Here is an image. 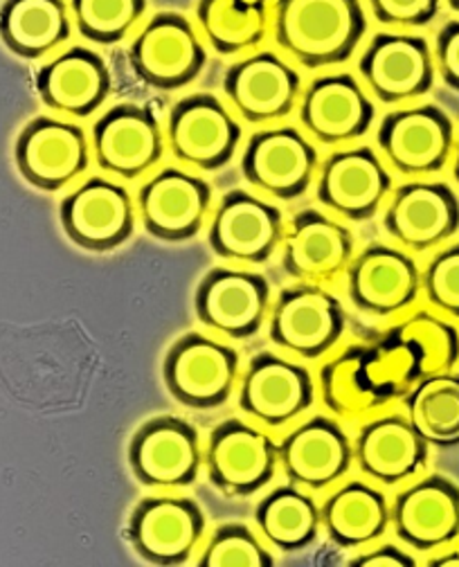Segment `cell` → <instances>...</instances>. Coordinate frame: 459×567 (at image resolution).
Instances as JSON below:
<instances>
[{"label": "cell", "instance_id": "1", "mask_svg": "<svg viewBox=\"0 0 459 567\" xmlns=\"http://www.w3.org/2000/svg\"><path fill=\"white\" fill-rule=\"evenodd\" d=\"M271 32L277 48L302 68L347 63L367 34L360 0H273Z\"/></svg>", "mask_w": 459, "mask_h": 567}, {"label": "cell", "instance_id": "2", "mask_svg": "<svg viewBox=\"0 0 459 567\" xmlns=\"http://www.w3.org/2000/svg\"><path fill=\"white\" fill-rule=\"evenodd\" d=\"M198 28L178 12L153 14L129 45V63L140 82L159 91L190 86L205 68Z\"/></svg>", "mask_w": 459, "mask_h": 567}, {"label": "cell", "instance_id": "3", "mask_svg": "<svg viewBox=\"0 0 459 567\" xmlns=\"http://www.w3.org/2000/svg\"><path fill=\"white\" fill-rule=\"evenodd\" d=\"M239 353L210 336L190 331L181 336L163 361L167 392L185 408H221L235 392Z\"/></svg>", "mask_w": 459, "mask_h": 567}, {"label": "cell", "instance_id": "4", "mask_svg": "<svg viewBox=\"0 0 459 567\" xmlns=\"http://www.w3.org/2000/svg\"><path fill=\"white\" fill-rule=\"evenodd\" d=\"M343 302L323 289V284L299 281L279 291L271 307L268 336L284 351L304 361H318L329 353L345 333Z\"/></svg>", "mask_w": 459, "mask_h": 567}, {"label": "cell", "instance_id": "5", "mask_svg": "<svg viewBox=\"0 0 459 567\" xmlns=\"http://www.w3.org/2000/svg\"><path fill=\"white\" fill-rule=\"evenodd\" d=\"M363 86L380 104H404L428 95L437 68L432 48L419 34L378 32L358 59Z\"/></svg>", "mask_w": 459, "mask_h": 567}, {"label": "cell", "instance_id": "6", "mask_svg": "<svg viewBox=\"0 0 459 567\" xmlns=\"http://www.w3.org/2000/svg\"><path fill=\"white\" fill-rule=\"evenodd\" d=\"M165 140L181 165L218 172L239 150L242 124L218 97L196 93L172 106Z\"/></svg>", "mask_w": 459, "mask_h": 567}, {"label": "cell", "instance_id": "7", "mask_svg": "<svg viewBox=\"0 0 459 567\" xmlns=\"http://www.w3.org/2000/svg\"><path fill=\"white\" fill-rule=\"evenodd\" d=\"M133 477L149 488H185L198 477L203 453L194 425L181 416L146 419L126 451Z\"/></svg>", "mask_w": 459, "mask_h": 567}, {"label": "cell", "instance_id": "8", "mask_svg": "<svg viewBox=\"0 0 459 567\" xmlns=\"http://www.w3.org/2000/svg\"><path fill=\"white\" fill-rule=\"evenodd\" d=\"M376 145L390 167L404 176H430L452 158L455 126L435 104L388 113L376 131Z\"/></svg>", "mask_w": 459, "mask_h": 567}, {"label": "cell", "instance_id": "9", "mask_svg": "<svg viewBox=\"0 0 459 567\" xmlns=\"http://www.w3.org/2000/svg\"><path fill=\"white\" fill-rule=\"evenodd\" d=\"M277 464V444L244 419H225L210 433L207 480L227 498H248L262 491L275 477Z\"/></svg>", "mask_w": 459, "mask_h": 567}, {"label": "cell", "instance_id": "10", "mask_svg": "<svg viewBox=\"0 0 459 567\" xmlns=\"http://www.w3.org/2000/svg\"><path fill=\"white\" fill-rule=\"evenodd\" d=\"M318 150L295 126H266L248 137L242 174L248 185L277 200H295L312 187Z\"/></svg>", "mask_w": 459, "mask_h": 567}, {"label": "cell", "instance_id": "11", "mask_svg": "<svg viewBox=\"0 0 459 567\" xmlns=\"http://www.w3.org/2000/svg\"><path fill=\"white\" fill-rule=\"evenodd\" d=\"M165 131L151 109L115 104L93 124L91 152L98 167L122 181H137L165 156Z\"/></svg>", "mask_w": 459, "mask_h": 567}, {"label": "cell", "instance_id": "12", "mask_svg": "<svg viewBox=\"0 0 459 567\" xmlns=\"http://www.w3.org/2000/svg\"><path fill=\"white\" fill-rule=\"evenodd\" d=\"M205 534V516L198 503L176 495H156L135 505L124 536L133 551L149 565H185Z\"/></svg>", "mask_w": 459, "mask_h": 567}, {"label": "cell", "instance_id": "13", "mask_svg": "<svg viewBox=\"0 0 459 567\" xmlns=\"http://www.w3.org/2000/svg\"><path fill=\"white\" fill-rule=\"evenodd\" d=\"M212 207V187L205 178L181 169L163 167L144 181L135 196L142 228L167 244L194 239Z\"/></svg>", "mask_w": 459, "mask_h": 567}, {"label": "cell", "instance_id": "14", "mask_svg": "<svg viewBox=\"0 0 459 567\" xmlns=\"http://www.w3.org/2000/svg\"><path fill=\"white\" fill-rule=\"evenodd\" d=\"M271 311V284L242 268H212L194 293L198 322L225 338L246 340L259 333Z\"/></svg>", "mask_w": 459, "mask_h": 567}, {"label": "cell", "instance_id": "15", "mask_svg": "<svg viewBox=\"0 0 459 567\" xmlns=\"http://www.w3.org/2000/svg\"><path fill=\"white\" fill-rule=\"evenodd\" d=\"M61 226L68 239L91 252L124 246L135 230V203L126 187L93 176L61 200Z\"/></svg>", "mask_w": 459, "mask_h": 567}, {"label": "cell", "instance_id": "16", "mask_svg": "<svg viewBox=\"0 0 459 567\" xmlns=\"http://www.w3.org/2000/svg\"><path fill=\"white\" fill-rule=\"evenodd\" d=\"M282 209L246 189H233L218 200L207 244L212 252L227 261L264 264L284 239Z\"/></svg>", "mask_w": 459, "mask_h": 567}, {"label": "cell", "instance_id": "17", "mask_svg": "<svg viewBox=\"0 0 459 567\" xmlns=\"http://www.w3.org/2000/svg\"><path fill=\"white\" fill-rule=\"evenodd\" d=\"M345 275L351 305L374 318L410 309L421 293L417 261L406 250L386 244H369L354 255Z\"/></svg>", "mask_w": 459, "mask_h": 567}, {"label": "cell", "instance_id": "18", "mask_svg": "<svg viewBox=\"0 0 459 567\" xmlns=\"http://www.w3.org/2000/svg\"><path fill=\"white\" fill-rule=\"evenodd\" d=\"M223 93L251 124L284 120L302 95L297 70L275 50H253L227 68Z\"/></svg>", "mask_w": 459, "mask_h": 567}, {"label": "cell", "instance_id": "19", "mask_svg": "<svg viewBox=\"0 0 459 567\" xmlns=\"http://www.w3.org/2000/svg\"><path fill=\"white\" fill-rule=\"evenodd\" d=\"M297 115L306 135L318 145L343 147L367 135L376 106L354 75L329 73L304 89Z\"/></svg>", "mask_w": 459, "mask_h": 567}, {"label": "cell", "instance_id": "20", "mask_svg": "<svg viewBox=\"0 0 459 567\" xmlns=\"http://www.w3.org/2000/svg\"><path fill=\"white\" fill-rule=\"evenodd\" d=\"M392 192V176L371 147L336 150L320 165L316 198L347 221H367Z\"/></svg>", "mask_w": 459, "mask_h": 567}, {"label": "cell", "instance_id": "21", "mask_svg": "<svg viewBox=\"0 0 459 567\" xmlns=\"http://www.w3.org/2000/svg\"><path fill=\"white\" fill-rule=\"evenodd\" d=\"M382 228L410 252L432 250L459 230V198L446 183L410 181L392 192Z\"/></svg>", "mask_w": 459, "mask_h": 567}, {"label": "cell", "instance_id": "22", "mask_svg": "<svg viewBox=\"0 0 459 567\" xmlns=\"http://www.w3.org/2000/svg\"><path fill=\"white\" fill-rule=\"evenodd\" d=\"M17 163L28 183L45 192H57L86 174L91 142L80 124L37 117L23 128L17 142Z\"/></svg>", "mask_w": 459, "mask_h": 567}, {"label": "cell", "instance_id": "23", "mask_svg": "<svg viewBox=\"0 0 459 567\" xmlns=\"http://www.w3.org/2000/svg\"><path fill=\"white\" fill-rule=\"evenodd\" d=\"M316 385L309 370L262 351L248 363L239 388V408L266 429L299 419L314 405Z\"/></svg>", "mask_w": 459, "mask_h": 567}, {"label": "cell", "instance_id": "24", "mask_svg": "<svg viewBox=\"0 0 459 567\" xmlns=\"http://www.w3.org/2000/svg\"><path fill=\"white\" fill-rule=\"evenodd\" d=\"M397 538L417 549L435 551L459 538V486L432 473L399 491L390 507Z\"/></svg>", "mask_w": 459, "mask_h": 567}, {"label": "cell", "instance_id": "25", "mask_svg": "<svg viewBox=\"0 0 459 567\" xmlns=\"http://www.w3.org/2000/svg\"><path fill=\"white\" fill-rule=\"evenodd\" d=\"M277 462L290 484L323 491L349 473L354 444L338 421L318 414L302 421L277 444Z\"/></svg>", "mask_w": 459, "mask_h": 567}, {"label": "cell", "instance_id": "26", "mask_svg": "<svg viewBox=\"0 0 459 567\" xmlns=\"http://www.w3.org/2000/svg\"><path fill=\"white\" fill-rule=\"evenodd\" d=\"M282 244V270L297 281H334L354 257L351 230L320 209L297 212Z\"/></svg>", "mask_w": 459, "mask_h": 567}, {"label": "cell", "instance_id": "27", "mask_svg": "<svg viewBox=\"0 0 459 567\" xmlns=\"http://www.w3.org/2000/svg\"><path fill=\"white\" fill-rule=\"evenodd\" d=\"M113 78L106 61L86 45H72L52 56L37 75V91L50 111L91 117L109 100Z\"/></svg>", "mask_w": 459, "mask_h": 567}, {"label": "cell", "instance_id": "28", "mask_svg": "<svg viewBox=\"0 0 459 567\" xmlns=\"http://www.w3.org/2000/svg\"><path fill=\"white\" fill-rule=\"evenodd\" d=\"M430 444L406 414H382L367 421L354 442L358 468L386 486H397L428 466Z\"/></svg>", "mask_w": 459, "mask_h": 567}, {"label": "cell", "instance_id": "29", "mask_svg": "<svg viewBox=\"0 0 459 567\" xmlns=\"http://www.w3.org/2000/svg\"><path fill=\"white\" fill-rule=\"evenodd\" d=\"M320 523L329 540L343 549L371 545L390 529V505L371 484L351 480L323 503Z\"/></svg>", "mask_w": 459, "mask_h": 567}, {"label": "cell", "instance_id": "30", "mask_svg": "<svg viewBox=\"0 0 459 567\" xmlns=\"http://www.w3.org/2000/svg\"><path fill=\"white\" fill-rule=\"evenodd\" d=\"M65 0H6L0 10V37L23 59H43L72 37Z\"/></svg>", "mask_w": 459, "mask_h": 567}, {"label": "cell", "instance_id": "31", "mask_svg": "<svg viewBox=\"0 0 459 567\" xmlns=\"http://www.w3.org/2000/svg\"><path fill=\"white\" fill-rule=\"evenodd\" d=\"M196 28L221 56H244L271 32V6L257 0H198Z\"/></svg>", "mask_w": 459, "mask_h": 567}, {"label": "cell", "instance_id": "32", "mask_svg": "<svg viewBox=\"0 0 459 567\" xmlns=\"http://www.w3.org/2000/svg\"><path fill=\"white\" fill-rule=\"evenodd\" d=\"M255 523L273 547L299 551L312 547L320 534V507L297 484L277 486L266 493L255 509Z\"/></svg>", "mask_w": 459, "mask_h": 567}, {"label": "cell", "instance_id": "33", "mask_svg": "<svg viewBox=\"0 0 459 567\" xmlns=\"http://www.w3.org/2000/svg\"><path fill=\"white\" fill-rule=\"evenodd\" d=\"M406 410L421 437L437 449L459 446V374L421 379L406 396Z\"/></svg>", "mask_w": 459, "mask_h": 567}, {"label": "cell", "instance_id": "34", "mask_svg": "<svg viewBox=\"0 0 459 567\" xmlns=\"http://www.w3.org/2000/svg\"><path fill=\"white\" fill-rule=\"evenodd\" d=\"M320 399L338 419H363L390 401L382 399L363 372V344H349L320 370Z\"/></svg>", "mask_w": 459, "mask_h": 567}, {"label": "cell", "instance_id": "35", "mask_svg": "<svg viewBox=\"0 0 459 567\" xmlns=\"http://www.w3.org/2000/svg\"><path fill=\"white\" fill-rule=\"evenodd\" d=\"M363 372L369 385L388 401L404 399L421 381L415 347L399 338L392 327L363 344Z\"/></svg>", "mask_w": 459, "mask_h": 567}, {"label": "cell", "instance_id": "36", "mask_svg": "<svg viewBox=\"0 0 459 567\" xmlns=\"http://www.w3.org/2000/svg\"><path fill=\"white\" fill-rule=\"evenodd\" d=\"M392 329L415 347L421 379L452 372L459 363V331L446 318L430 311H415Z\"/></svg>", "mask_w": 459, "mask_h": 567}, {"label": "cell", "instance_id": "37", "mask_svg": "<svg viewBox=\"0 0 459 567\" xmlns=\"http://www.w3.org/2000/svg\"><path fill=\"white\" fill-rule=\"evenodd\" d=\"M68 8L72 23L86 41L115 45L144 19L146 0H70Z\"/></svg>", "mask_w": 459, "mask_h": 567}, {"label": "cell", "instance_id": "38", "mask_svg": "<svg viewBox=\"0 0 459 567\" xmlns=\"http://www.w3.org/2000/svg\"><path fill=\"white\" fill-rule=\"evenodd\" d=\"M273 554L242 523H225L214 529L203 547L196 567H271Z\"/></svg>", "mask_w": 459, "mask_h": 567}, {"label": "cell", "instance_id": "39", "mask_svg": "<svg viewBox=\"0 0 459 567\" xmlns=\"http://www.w3.org/2000/svg\"><path fill=\"white\" fill-rule=\"evenodd\" d=\"M421 291L430 307L459 320V244L439 250L421 270Z\"/></svg>", "mask_w": 459, "mask_h": 567}, {"label": "cell", "instance_id": "40", "mask_svg": "<svg viewBox=\"0 0 459 567\" xmlns=\"http://www.w3.org/2000/svg\"><path fill=\"white\" fill-rule=\"evenodd\" d=\"M371 17L388 28H424L439 14L441 0H367Z\"/></svg>", "mask_w": 459, "mask_h": 567}, {"label": "cell", "instance_id": "41", "mask_svg": "<svg viewBox=\"0 0 459 567\" xmlns=\"http://www.w3.org/2000/svg\"><path fill=\"white\" fill-rule=\"evenodd\" d=\"M432 56L441 82L450 91L459 93V19L441 25L435 39Z\"/></svg>", "mask_w": 459, "mask_h": 567}, {"label": "cell", "instance_id": "42", "mask_svg": "<svg viewBox=\"0 0 459 567\" xmlns=\"http://www.w3.org/2000/svg\"><path fill=\"white\" fill-rule=\"evenodd\" d=\"M415 565H417L415 556L397 545H380L349 560V567H415Z\"/></svg>", "mask_w": 459, "mask_h": 567}, {"label": "cell", "instance_id": "43", "mask_svg": "<svg viewBox=\"0 0 459 567\" xmlns=\"http://www.w3.org/2000/svg\"><path fill=\"white\" fill-rule=\"evenodd\" d=\"M428 567H459V547L448 549L428 560Z\"/></svg>", "mask_w": 459, "mask_h": 567}, {"label": "cell", "instance_id": "44", "mask_svg": "<svg viewBox=\"0 0 459 567\" xmlns=\"http://www.w3.org/2000/svg\"><path fill=\"white\" fill-rule=\"evenodd\" d=\"M452 176L459 183V140L455 142V150H452Z\"/></svg>", "mask_w": 459, "mask_h": 567}, {"label": "cell", "instance_id": "45", "mask_svg": "<svg viewBox=\"0 0 459 567\" xmlns=\"http://www.w3.org/2000/svg\"><path fill=\"white\" fill-rule=\"evenodd\" d=\"M446 6H448L452 12L459 14V0H446Z\"/></svg>", "mask_w": 459, "mask_h": 567}, {"label": "cell", "instance_id": "46", "mask_svg": "<svg viewBox=\"0 0 459 567\" xmlns=\"http://www.w3.org/2000/svg\"><path fill=\"white\" fill-rule=\"evenodd\" d=\"M257 3H266V6H273V0H257Z\"/></svg>", "mask_w": 459, "mask_h": 567}]
</instances>
